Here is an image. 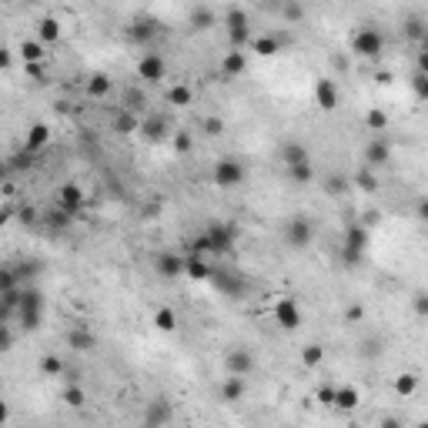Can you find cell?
<instances>
[{
    "instance_id": "obj_34",
    "label": "cell",
    "mask_w": 428,
    "mask_h": 428,
    "mask_svg": "<svg viewBox=\"0 0 428 428\" xmlns=\"http://www.w3.org/2000/svg\"><path fill=\"white\" fill-rule=\"evenodd\" d=\"M64 372H67L64 358H57V354H44V358H40V375H47V378H60Z\"/></svg>"
},
{
    "instance_id": "obj_43",
    "label": "cell",
    "mask_w": 428,
    "mask_h": 428,
    "mask_svg": "<svg viewBox=\"0 0 428 428\" xmlns=\"http://www.w3.org/2000/svg\"><path fill=\"white\" fill-rule=\"evenodd\" d=\"M171 148H174V154H191L194 137H191L187 130H178V134H171Z\"/></svg>"
},
{
    "instance_id": "obj_33",
    "label": "cell",
    "mask_w": 428,
    "mask_h": 428,
    "mask_svg": "<svg viewBox=\"0 0 428 428\" xmlns=\"http://www.w3.org/2000/svg\"><path fill=\"white\" fill-rule=\"evenodd\" d=\"M67 345L74 348V352H91L94 348V335L87 328H74L71 335H67Z\"/></svg>"
},
{
    "instance_id": "obj_4",
    "label": "cell",
    "mask_w": 428,
    "mask_h": 428,
    "mask_svg": "<svg viewBox=\"0 0 428 428\" xmlns=\"http://www.w3.org/2000/svg\"><path fill=\"white\" fill-rule=\"evenodd\" d=\"M311 241H315V224L308 221L305 214H295L291 221L284 224V244L291 251H305V248H311Z\"/></svg>"
},
{
    "instance_id": "obj_29",
    "label": "cell",
    "mask_w": 428,
    "mask_h": 428,
    "mask_svg": "<svg viewBox=\"0 0 428 428\" xmlns=\"http://www.w3.org/2000/svg\"><path fill=\"white\" fill-rule=\"evenodd\" d=\"M194 101V91H191V84L181 80V84H171L168 87V104L171 108H187Z\"/></svg>"
},
{
    "instance_id": "obj_46",
    "label": "cell",
    "mask_w": 428,
    "mask_h": 428,
    "mask_svg": "<svg viewBox=\"0 0 428 428\" xmlns=\"http://www.w3.org/2000/svg\"><path fill=\"white\" fill-rule=\"evenodd\" d=\"M14 348V328H10V321H0V354H7Z\"/></svg>"
},
{
    "instance_id": "obj_48",
    "label": "cell",
    "mask_w": 428,
    "mask_h": 428,
    "mask_svg": "<svg viewBox=\"0 0 428 428\" xmlns=\"http://www.w3.org/2000/svg\"><path fill=\"white\" fill-rule=\"evenodd\" d=\"M411 87H415V94H418V101H425L428 97V74L425 71H415V74H411Z\"/></svg>"
},
{
    "instance_id": "obj_57",
    "label": "cell",
    "mask_w": 428,
    "mask_h": 428,
    "mask_svg": "<svg viewBox=\"0 0 428 428\" xmlns=\"http://www.w3.org/2000/svg\"><path fill=\"white\" fill-rule=\"evenodd\" d=\"M10 168H17V171H24V168H31V154H27V151H20L17 157H14V164H10Z\"/></svg>"
},
{
    "instance_id": "obj_16",
    "label": "cell",
    "mask_w": 428,
    "mask_h": 428,
    "mask_svg": "<svg viewBox=\"0 0 428 428\" xmlns=\"http://www.w3.org/2000/svg\"><path fill=\"white\" fill-rule=\"evenodd\" d=\"M211 284H214V288H218V291H224V295H231V298H234V295H238V291H241L244 288V281L238 278V275H231V271H228V268H218V264H214V268H211Z\"/></svg>"
},
{
    "instance_id": "obj_28",
    "label": "cell",
    "mask_w": 428,
    "mask_h": 428,
    "mask_svg": "<svg viewBox=\"0 0 428 428\" xmlns=\"http://www.w3.org/2000/svg\"><path fill=\"white\" fill-rule=\"evenodd\" d=\"M60 34H64V27H60V20L57 17H44L37 24V40L40 44H57Z\"/></svg>"
},
{
    "instance_id": "obj_15",
    "label": "cell",
    "mask_w": 428,
    "mask_h": 428,
    "mask_svg": "<svg viewBox=\"0 0 428 428\" xmlns=\"http://www.w3.org/2000/svg\"><path fill=\"white\" fill-rule=\"evenodd\" d=\"M315 104L321 108V111H335L338 108V87L332 77H318L315 80Z\"/></svg>"
},
{
    "instance_id": "obj_31",
    "label": "cell",
    "mask_w": 428,
    "mask_h": 428,
    "mask_svg": "<svg viewBox=\"0 0 428 428\" xmlns=\"http://www.w3.org/2000/svg\"><path fill=\"white\" fill-rule=\"evenodd\" d=\"M284 168H291V164H305V161H311V154H308V148L305 144H298V141H291V144H284Z\"/></svg>"
},
{
    "instance_id": "obj_8",
    "label": "cell",
    "mask_w": 428,
    "mask_h": 428,
    "mask_svg": "<svg viewBox=\"0 0 428 428\" xmlns=\"http://www.w3.org/2000/svg\"><path fill=\"white\" fill-rule=\"evenodd\" d=\"M234 228L228 221H211L205 231V241H207V255H228L234 248Z\"/></svg>"
},
{
    "instance_id": "obj_53",
    "label": "cell",
    "mask_w": 428,
    "mask_h": 428,
    "mask_svg": "<svg viewBox=\"0 0 428 428\" xmlns=\"http://www.w3.org/2000/svg\"><path fill=\"white\" fill-rule=\"evenodd\" d=\"M10 64H14V51H10V47H3V44H0V71H7V67H10Z\"/></svg>"
},
{
    "instance_id": "obj_60",
    "label": "cell",
    "mask_w": 428,
    "mask_h": 428,
    "mask_svg": "<svg viewBox=\"0 0 428 428\" xmlns=\"http://www.w3.org/2000/svg\"><path fill=\"white\" fill-rule=\"evenodd\" d=\"M10 218H14V207H10V205H3V207H0V228H3V224L10 221Z\"/></svg>"
},
{
    "instance_id": "obj_45",
    "label": "cell",
    "mask_w": 428,
    "mask_h": 428,
    "mask_svg": "<svg viewBox=\"0 0 428 428\" xmlns=\"http://www.w3.org/2000/svg\"><path fill=\"white\" fill-rule=\"evenodd\" d=\"M354 185L361 187V191H378V178H375L372 168H361L354 174Z\"/></svg>"
},
{
    "instance_id": "obj_54",
    "label": "cell",
    "mask_w": 428,
    "mask_h": 428,
    "mask_svg": "<svg viewBox=\"0 0 428 428\" xmlns=\"http://www.w3.org/2000/svg\"><path fill=\"white\" fill-rule=\"evenodd\" d=\"M17 218H20L24 224H34V221H37V207H31V205H27V207H20V214H17Z\"/></svg>"
},
{
    "instance_id": "obj_20",
    "label": "cell",
    "mask_w": 428,
    "mask_h": 428,
    "mask_svg": "<svg viewBox=\"0 0 428 428\" xmlns=\"http://www.w3.org/2000/svg\"><path fill=\"white\" fill-rule=\"evenodd\" d=\"M244 71H248V54H244V47H231V51L221 57V74L241 77Z\"/></svg>"
},
{
    "instance_id": "obj_61",
    "label": "cell",
    "mask_w": 428,
    "mask_h": 428,
    "mask_svg": "<svg viewBox=\"0 0 428 428\" xmlns=\"http://www.w3.org/2000/svg\"><path fill=\"white\" fill-rule=\"evenodd\" d=\"M345 318H348V321H361V308H358V305H352V308L345 311Z\"/></svg>"
},
{
    "instance_id": "obj_18",
    "label": "cell",
    "mask_w": 428,
    "mask_h": 428,
    "mask_svg": "<svg viewBox=\"0 0 428 428\" xmlns=\"http://www.w3.org/2000/svg\"><path fill=\"white\" fill-rule=\"evenodd\" d=\"M47 144H51V128H47L44 121L31 124L27 134H24V151H27V154H37V151L47 148Z\"/></svg>"
},
{
    "instance_id": "obj_42",
    "label": "cell",
    "mask_w": 428,
    "mask_h": 428,
    "mask_svg": "<svg viewBox=\"0 0 428 428\" xmlns=\"http://www.w3.org/2000/svg\"><path fill=\"white\" fill-rule=\"evenodd\" d=\"M14 271H17L20 284H24V281H34L40 275V261H20V264H14Z\"/></svg>"
},
{
    "instance_id": "obj_58",
    "label": "cell",
    "mask_w": 428,
    "mask_h": 428,
    "mask_svg": "<svg viewBox=\"0 0 428 428\" xmlns=\"http://www.w3.org/2000/svg\"><path fill=\"white\" fill-rule=\"evenodd\" d=\"M7 418H10V405L3 402V391H0V425H7Z\"/></svg>"
},
{
    "instance_id": "obj_9",
    "label": "cell",
    "mask_w": 428,
    "mask_h": 428,
    "mask_svg": "<svg viewBox=\"0 0 428 428\" xmlns=\"http://www.w3.org/2000/svg\"><path fill=\"white\" fill-rule=\"evenodd\" d=\"M368 238H372V231L365 228V224H348V231H345V261L348 264H358L361 255L368 251Z\"/></svg>"
},
{
    "instance_id": "obj_10",
    "label": "cell",
    "mask_w": 428,
    "mask_h": 428,
    "mask_svg": "<svg viewBox=\"0 0 428 428\" xmlns=\"http://www.w3.org/2000/svg\"><path fill=\"white\" fill-rule=\"evenodd\" d=\"M255 365H258V361H255V352L244 348V345H234V348H228V354H224V368L231 375H244V378H248V375L255 372Z\"/></svg>"
},
{
    "instance_id": "obj_21",
    "label": "cell",
    "mask_w": 428,
    "mask_h": 428,
    "mask_svg": "<svg viewBox=\"0 0 428 428\" xmlns=\"http://www.w3.org/2000/svg\"><path fill=\"white\" fill-rule=\"evenodd\" d=\"M187 27H191V34H207L214 27V10L211 7H194L187 14Z\"/></svg>"
},
{
    "instance_id": "obj_41",
    "label": "cell",
    "mask_w": 428,
    "mask_h": 428,
    "mask_svg": "<svg viewBox=\"0 0 428 428\" xmlns=\"http://www.w3.org/2000/svg\"><path fill=\"white\" fill-rule=\"evenodd\" d=\"M71 221H74V214H71V211H64V207H54V211L47 214V224H51L54 231H64V228H71Z\"/></svg>"
},
{
    "instance_id": "obj_30",
    "label": "cell",
    "mask_w": 428,
    "mask_h": 428,
    "mask_svg": "<svg viewBox=\"0 0 428 428\" xmlns=\"http://www.w3.org/2000/svg\"><path fill=\"white\" fill-rule=\"evenodd\" d=\"M321 361H325V345L308 341V345L301 348V365H305V368H321Z\"/></svg>"
},
{
    "instance_id": "obj_39",
    "label": "cell",
    "mask_w": 428,
    "mask_h": 428,
    "mask_svg": "<svg viewBox=\"0 0 428 428\" xmlns=\"http://www.w3.org/2000/svg\"><path fill=\"white\" fill-rule=\"evenodd\" d=\"M137 128H141V121L134 117V111H121L117 121H114V130H117V134H137Z\"/></svg>"
},
{
    "instance_id": "obj_11",
    "label": "cell",
    "mask_w": 428,
    "mask_h": 428,
    "mask_svg": "<svg viewBox=\"0 0 428 428\" xmlns=\"http://www.w3.org/2000/svg\"><path fill=\"white\" fill-rule=\"evenodd\" d=\"M87 205V194H84V187L77 185V181H64L60 191H57V207H64V211H71V214H80Z\"/></svg>"
},
{
    "instance_id": "obj_62",
    "label": "cell",
    "mask_w": 428,
    "mask_h": 428,
    "mask_svg": "<svg viewBox=\"0 0 428 428\" xmlns=\"http://www.w3.org/2000/svg\"><path fill=\"white\" fill-rule=\"evenodd\" d=\"M0 391H3V378H0Z\"/></svg>"
},
{
    "instance_id": "obj_35",
    "label": "cell",
    "mask_w": 428,
    "mask_h": 428,
    "mask_svg": "<svg viewBox=\"0 0 428 428\" xmlns=\"http://www.w3.org/2000/svg\"><path fill=\"white\" fill-rule=\"evenodd\" d=\"M365 124H368L372 134H385L388 130V114L382 111V108H372V111L365 114Z\"/></svg>"
},
{
    "instance_id": "obj_26",
    "label": "cell",
    "mask_w": 428,
    "mask_h": 428,
    "mask_svg": "<svg viewBox=\"0 0 428 428\" xmlns=\"http://www.w3.org/2000/svg\"><path fill=\"white\" fill-rule=\"evenodd\" d=\"M17 54L24 64H40V60L47 57V44H40V40H24L17 47Z\"/></svg>"
},
{
    "instance_id": "obj_63",
    "label": "cell",
    "mask_w": 428,
    "mask_h": 428,
    "mask_svg": "<svg viewBox=\"0 0 428 428\" xmlns=\"http://www.w3.org/2000/svg\"><path fill=\"white\" fill-rule=\"evenodd\" d=\"M3 3H14V0H3Z\"/></svg>"
},
{
    "instance_id": "obj_44",
    "label": "cell",
    "mask_w": 428,
    "mask_h": 428,
    "mask_svg": "<svg viewBox=\"0 0 428 428\" xmlns=\"http://www.w3.org/2000/svg\"><path fill=\"white\" fill-rule=\"evenodd\" d=\"M325 191H328L332 198L345 194V191H348V178H345V174H332V178H325Z\"/></svg>"
},
{
    "instance_id": "obj_7",
    "label": "cell",
    "mask_w": 428,
    "mask_h": 428,
    "mask_svg": "<svg viewBox=\"0 0 428 428\" xmlns=\"http://www.w3.org/2000/svg\"><path fill=\"white\" fill-rule=\"evenodd\" d=\"M224 31H228L231 47H244V44L251 40V17L244 14L241 7H231V10L224 14Z\"/></svg>"
},
{
    "instance_id": "obj_50",
    "label": "cell",
    "mask_w": 428,
    "mask_h": 428,
    "mask_svg": "<svg viewBox=\"0 0 428 428\" xmlns=\"http://www.w3.org/2000/svg\"><path fill=\"white\" fill-rule=\"evenodd\" d=\"M315 398L321 402V405H328V409H332V402H335V385H321Z\"/></svg>"
},
{
    "instance_id": "obj_56",
    "label": "cell",
    "mask_w": 428,
    "mask_h": 428,
    "mask_svg": "<svg viewBox=\"0 0 428 428\" xmlns=\"http://www.w3.org/2000/svg\"><path fill=\"white\" fill-rule=\"evenodd\" d=\"M205 130H207V134H221V130H224V121H218V117H207V121H205Z\"/></svg>"
},
{
    "instance_id": "obj_32",
    "label": "cell",
    "mask_w": 428,
    "mask_h": 428,
    "mask_svg": "<svg viewBox=\"0 0 428 428\" xmlns=\"http://www.w3.org/2000/svg\"><path fill=\"white\" fill-rule=\"evenodd\" d=\"M402 31H405V37L409 40L422 44V40H425V17H422V14H411V17L402 24Z\"/></svg>"
},
{
    "instance_id": "obj_22",
    "label": "cell",
    "mask_w": 428,
    "mask_h": 428,
    "mask_svg": "<svg viewBox=\"0 0 428 428\" xmlns=\"http://www.w3.org/2000/svg\"><path fill=\"white\" fill-rule=\"evenodd\" d=\"M84 91H87L91 101H104V97L114 91V80L108 74H91L87 77V84H84Z\"/></svg>"
},
{
    "instance_id": "obj_36",
    "label": "cell",
    "mask_w": 428,
    "mask_h": 428,
    "mask_svg": "<svg viewBox=\"0 0 428 428\" xmlns=\"http://www.w3.org/2000/svg\"><path fill=\"white\" fill-rule=\"evenodd\" d=\"M288 178H291L295 185H311V181H315V168H311V161H305V164H291V168H288Z\"/></svg>"
},
{
    "instance_id": "obj_27",
    "label": "cell",
    "mask_w": 428,
    "mask_h": 428,
    "mask_svg": "<svg viewBox=\"0 0 428 428\" xmlns=\"http://www.w3.org/2000/svg\"><path fill=\"white\" fill-rule=\"evenodd\" d=\"M251 51L258 57H278L281 54V40L275 34H261V37L251 40Z\"/></svg>"
},
{
    "instance_id": "obj_2",
    "label": "cell",
    "mask_w": 428,
    "mask_h": 428,
    "mask_svg": "<svg viewBox=\"0 0 428 428\" xmlns=\"http://www.w3.org/2000/svg\"><path fill=\"white\" fill-rule=\"evenodd\" d=\"M352 54L361 57V60H378L385 54V34L378 27H372V24L358 27L352 34Z\"/></svg>"
},
{
    "instance_id": "obj_59",
    "label": "cell",
    "mask_w": 428,
    "mask_h": 428,
    "mask_svg": "<svg viewBox=\"0 0 428 428\" xmlns=\"http://www.w3.org/2000/svg\"><path fill=\"white\" fill-rule=\"evenodd\" d=\"M10 315H17V311H14V308H10L7 301L0 298V321H10Z\"/></svg>"
},
{
    "instance_id": "obj_55",
    "label": "cell",
    "mask_w": 428,
    "mask_h": 428,
    "mask_svg": "<svg viewBox=\"0 0 428 428\" xmlns=\"http://www.w3.org/2000/svg\"><path fill=\"white\" fill-rule=\"evenodd\" d=\"M415 311H418V318H425V315H428V298L422 295V291L415 295Z\"/></svg>"
},
{
    "instance_id": "obj_12",
    "label": "cell",
    "mask_w": 428,
    "mask_h": 428,
    "mask_svg": "<svg viewBox=\"0 0 428 428\" xmlns=\"http://www.w3.org/2000/svg\"><path fill=\"white\" fill-rule=\"evenodd\" d=\"M124 37H128V44L144 47V44H151V40L157 37V24H154V20H148V17L130 20L128 27H124Z\"/></svg>"
},
{
    "instance_id": "obj_47",
    "label": "cell",
    "mask_w": 428,
    "mask_h": 428,
    "mask_svg": "<svg viewBox=\"0 0 428 428\" xmlns=\"http://www.w3.org/2000/svg\"><path fill=\"white\" fill-rule=\"evenodd\" d=\"M64 402H67L71 409H80V405L87 402V395H84V388H80V385H71V388L64 391Z\"/></svg>"
},
{
    "instance_id": "obj_40",
    "label": "cell",
    "mask_w": 428,
    "mask_h": 428,
    "mask_svg": "<svg viewBox=\"0 0 428 428\" xmlns=\"http://www.w3.org/2000/svg\"><path fill=\"white\" fill-rule=\"evenodd\" d=\"M14 288H20L14 264H0V295H3V291H14Z\"/></svg>"
},
{
    "instance_id": "obj_3",
    "label": "cell",
    "mask_w": 428,
    "mask_h": 428,
    "mask_svg": "<svg viewBox=\"0 0 428 428\" xmlns=\"http://www.w3.org/2000/svg\"><path fill=\"white\" fill-rule=\"evenodd\" d=\"M244 178H248V168H244L238 157H221L214 171H211V181L214 187H221V191H231V187H241Z\"/></svg>"
},
{
    "instance_id": "obj_38",
    "label": "cell",
    "mask_w": 428,
    "mask_h": 428,
    "mask_svg": "<svg viewBox=\"0 0 428 428\" xmlns=\"http://www.w3.org/2000/svg\"><path fill=\"white\" fill-rule=\"evenodd\" d=\"M395 391H398L402 398H411V395L418 391V375H415V372L398 375V378H395Z\"/></svg>"
},
{
    "instance_id": "obj_24",
    "label": "cell",
    "mask_w": 428,
    "mask_h": 428,
    "mask_svg": "<svg viewBox=\"0 0 428 428\" xmlns=\"http://www.w3.org/2000/svg\"><path fill=\"white\" fill-rule=\"evenodd\" d=\"M171 418H174V409H171V402H164V398H154L148 415H144L148 425H168Z\"/></svg>"
},
{
    "instance_id": "obj_13",
    "label": "cell",
    "mask_w": 428,
    "mask_h": 428,
    "mask_svg": "<svg viewBox=\"0 0 428 428\" xmlns=\"http://www.w3.org/2000/svg\"><path fill=\"white\" fill-rule=\"evenodd\" d=\"M154 268H157L161 278H181L185 275V255L181 251H161L154 258Z\"/></svg>"
},
{
    "instance_id": "obj_17",
    "label": "cell",
    "mask_w": 428,
    "mask_h": 428,
    "mask_svg": "<svg viewBox=\"0 0 428 428\" xmlns=\"http://www.w3.org/2000/svg\"><path fill=\"white\" fill-rule=\"evenodd\" d=\"M137 134H141L144 141H164V137H171V124H168V117H161V114H151L148 121H141Z\"/></svg>"
},
{
    "instance_id": "obj_14",
    "label": "cell",
    "mask_w": 428,
    "mask_h": 428,
    "mask_svg": "<svg viewBox=\"0 0 428 428\" xmlns=\"http://www.w3.org/2000/svg\"><path fill=\"white\" fill-rule=\"evenodd\" d=\"M391 161V148H388V141L385 137H378L375 134L372 141H368V148H365V168H385Z\"/></svg>"
},
{
    "instance_id": "obj_6",
    "label": "cell",
    "mask_w": 428,
    "mask_h": 428,
    "mask_svg": "<svg viewBox=\"0 0 428 428\" xmlns=\"http://www.w3.org/2000/svg\"><path fill=\"white\" fill-rule=\"evenodd\" d=\"M134 74L144 84H161V80H168V60H164V54H141L134 64Z\"/></svg>"
},
{
    "instance_id": "obj_51",
    "label": "cell",
    "mask_w": 428,
    "mask_h": 428,
    "mask_svg": "<svg viewBox=\"0 0 428 428\" xmlns=\"http://www.w3.org/2000/svg\"><path fill=\"white\" fill-rule=\"evenodd\" d=\"M358 224H365V228L372 231L375 224H382V211H365V214H361V221H358Z\"/></svg>"
},
{
    "instance_id": "obj_5",
    "label": "cell",
    "mask_w": 428,
    "mask_h": 428,
    "mask_svg": "<svg viewBox=\"0 0 428 428\" xmlns=\"http://www.w3.org/2000/svg\"><path fill=\"white\" fill-rule=\"evenodd\" d=\"M271 318H275V325H278L281 332H298L301 328V305L291 295H284V298H278L275 305H271Z\"/></svg>"
},
{
    "instance_id": "obj_19",
    "label": "cell",
    "mask_w": 428,
    "mask_h": 428,
    "mask_svg": "<svg viewBox=\"0 0 428 428\" xmlns=\"http://www.w3.org/2000/svg\"><path fill=\"white\" fill-rule=\"evenodd\" d=\"M244 391H248V378L244 375H224L221 382V402H228V405H234V402H241Z\"/></svg>"
},
{
    "instance_id": "obj_23",
    "label": "cell",
    "mask_w": 428,
    "mask_h": 428,
    "mask_svg": "<svg viewBox=\"0 0 428 428\" xmlns=\"http://www.w3.org/2000/svg\"><path fill=\"white\" fill-rule=\"evenodd\" d=\"M185 275L191 281H207L211 278V264L205 261V255H185Z\"/></svg>"
},
{
    "instance_id": "obj_49",
    "label": "cell",
    "mask_w": 428,
    "mask_h": 428,
    "mask_svg": "<svg viewBox=\"0 0 428 428\" xmlns=\"http://www.w3.org/2000/svg\"><path fill=\"white\" fill-rule=\"evenodd\" d=\"M305 17V10H301L298 0H284V20H301Z\"/></svg>"
},
{
    "instance_id": "obj_25",
    "label": "cell",
    "mask_w": 428,
    "mask_h": 428,
    "mask_svg": "<svg viewBox=\"0 0 428 428\" xmlns=\"http://www.w3.org/2000/svg\"><path fill=\"white\" fill-rule=\"evenodd\" d=\"M358 402H361L358 388H354V385H341V388H335V402H332V409L354 411V409H358Z\"/></svg>"
},
{
    "instance_id": "obj_37",
    "label": "cell",
    "mask_w": 428,
    "mask_h": 428,
    "mask_svg": "<svg viewBox=\"0 0 428 428\" xmlns=\"http://www.w3.org/2000/svg\"><path fill=\"white\" fill-rule=\"evenodd\" d=\"M154 328L157 332H178V315L171 308H157L154 311Z\"/></svg>"
},
{
    "instance_id": "obj_52",
    "label": "cell",
    "mask_w": 428,
    "mask_h": 428,
    "mask_svg": "<svg viewBox=\"0 0 428 428\" xmlns=\"http://www.w3.org/2000/svg\"><path fill=\"white\" fill-rule=\"evenodd\" d=\"M361 354H365V358H375V354H382V341L368 338V341H365V348H361Z\"/></svg>"
},
{
    "instance_id": "obj_1",
    "label": "cell",
    "mask_w": 428,
    "mask_h": 428,
    "mask_svg": "<svg viewBox=\"0 0 428 428\" xmlns=\"http://www.w3.org/2000/svg\"><path fill=\"white\" fill-rule=\"evenodd\" d=\"M17 318L24 332H37L44 325V291L40 288H20V305H17Z\"/></svg>"
}]
</instances>
